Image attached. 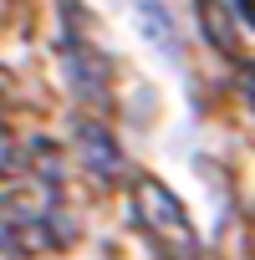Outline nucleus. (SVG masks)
<instances>
[{
  "label": "nucleus",
  "instance_id": "f257e3e1",
  "mask_svg": "<svg viewBox=\"0 0 255 260\" xmlns=\"http://www.w3.org/2000/svg\"><path fill=\"white\" fill-rule=\"evenodd\" d=\"M133 219L143 224V235L158 245L164 260H199V230L158 174H133Z\"/></svg>",
  "mask_w": 255,
  "mask_h": 260
},
{
  "label": "nucleus",
  "instance_id": "f03ea898",
  "mask_svg": "<svg viewBox=\"0 0 255 260\" xmlns=\"http://www.w3.org/2000/svg\"><path fill=\"white\" fill-rule=\"evenodd\" d=\"M77 153H82V169L97 184H117L122 179V153H117V143H112V133L102 122H92V117L77 122Z\"/></svg>",
  "mask_w": 255,
  "mask_h": 260
},
{
  "label": "nucleus",
  "instance_id": "7ed1b4c3",
  "mask_svg": "<svg viewBox=\"0 0 255 260\" xmlns=\"http://www.w3.org/2000/svg\"><path fill=\"white\" fill-rule=\"evenodd\" d=\"M194 16H199V26H204L214 51H225V56L240 51V31H235V16H230L225 0H194Z\"/></svg>",
  "mask_w": 255,
  "mask_h": 260
},
{
  "label": "nucleus",
  "instance_id": "20e7f679",
  "mask_svg": "<svg viewBox=\"0 0 255 260\" xmlns=\"http://www.w3.org/2000/svg\"><path fill=\"white\" fill-rule=\"evenodd\" d=\"M16 250H21V240H16L6 224H0V260H16Z\"/></svg>",
  "mask_w": 255,
  "mask_h": 260
},
{
  "label": "nucleus",
  "instance_id": "39448f33",
  "mask_svg": "<svg viewBox=\"0 0 255 260\" xmlns=\"http://www.w3.org/2000/svg\"><path fill=\"white\" fill-rule=\"evenodd\" d=\"M240 82H245V97H250V102H255V67H250V61H245V67H240Z\"/></svg>",
  "mask_w": 255,
  "mask_h": 260
}]
</instances>
